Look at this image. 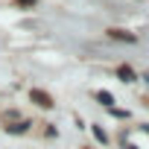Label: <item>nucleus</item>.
Wrapping results in <instances>:
<instances>
[{"mask_svg": "<svg viewBox=\"0 0 149 149\" xmlns=\"http://www.w3.org/2000/svg\"><path fill=\"white\" fill-rule=\"evenodd\" d=\"M146 82H149V76H146Z\"/></svg>", "mask_w": 149, "mask_h": 149, "instance_id": "nucleus-9", "label": "nucleus"}, {"mask_svg": "<svg viewBox=\"0 0 149 149\" xmlns=\"http://www.w3.org/2000/svg\"><path fill=\"white\" fill-rule=\"evenodd\" d=\"M117 73H120V79H123V82H134V73H132L129 67H120Z\"/></svg>", "mask_w": 149, "mask_h": 149, "instance_id": "nucleus-5", "label": "nucleus"}, {"mask_svg": "<svg viewBox=\"0 0 149 149\" xmlns=\"http://www.w3.org/2000/svg\"><path fill=\"white\" fill-rule=\"evenodd\" d=\"M111 38H117V41H126V44H134V41H137L134 35H129V32H123V29H111Z\"/></svg>", "mask_w": 149, "mask_h": 149, "instance_id": "nucleus-2", "label": "nucleus"}, {"mask_svg": "<svg viewBox=\"0 0 149 149\" xmlns=\"http://www.w3.org/2000/svg\"><path fill=\"white\" fill-rule=\"evenodd\" d=\"M94 134H97V140H100V143H105V140H108V137H105V132H102L100 126H94Z\"/></svg>", "mask_w": 149, "mask_h": 149, "instance_id": "nucleus-6", "label": "nucleus"}, {"mask_svg": "<svg viewBox=\"0 0 149 149\" xmlns=\"http://www.w3.org/2000/svg\"><path fill=\"white\" fill-rule=\"evenodd\" d=\"M146 132H149V123H146Z\"/></svg>", "mask_w": 149, "mask_h": 149, "instance_id": "nucleus-8", "label": "nucleus"}, {"mask_svg": "<svg viewBox=\"0 0 149 149\" xmlns=\"http://www.w3.org/2000/svg\"><path fill=\"white\" fill-rule=\"evenodd\" d=\"M29 100H32L35 105H41V108H53V100H50V94H44V91H32Z\"/></svg>", "mask_w": 149, "mask_h": 149, "instance_id": "nucleus-1", "label": "nucleus"}, {"mask_svg": "<svg viewBox=\"0 0 149 149\" xmlns=\"http://www.w3.org/2000/svg\"><path fill=\"white\" fill-rule=\"evenodd\" d=\"M21 6H35V0H18Z\"/></svg>", "mask_w": 149, "mask_h": 149, "instance_id": "nucleus-7", "label": "nucleus"}, {"mask_svg": "<svg viewBox=\"0 0 149 149\" xmlns=\"http://www.w3.org/2000/svg\"><path fill=\"white\" fill-rule=\"evenodd\" d=\"M26 129H29V123H15V126H9L6 132H9V134H24Z\"/></svg>", "mask_w": 149, "mask_h": 149, "instance_id": "nucleus-4", "label": "nucleus"}, {"mask_svg": "<svg viewBox=\"0 0 149 149\" xmlns=\"http://www.w3.org/2000/svg\"><path fill=\"white\" fill-rule=\"evenodd\" d=\"M97 100H100L105 108H114V97H111L108 91H97Z\"/></svg>", "mask_w": 149, "mask_h": 149, "instance_id": "nucleus-3", "label": "nucleus"}]
</instances>
